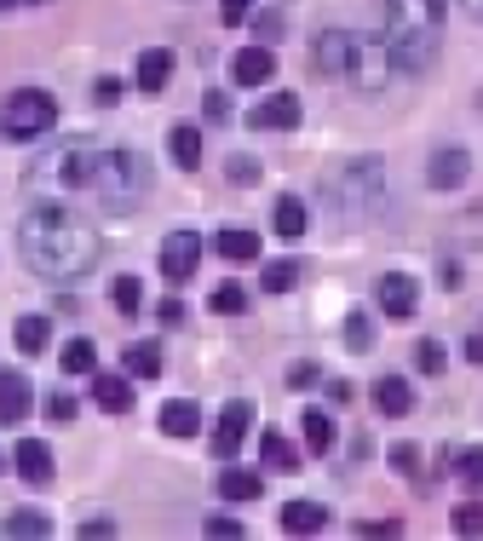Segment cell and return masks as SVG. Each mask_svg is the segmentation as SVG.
I'll return each instance as SVG.
<instances>
[{
    "instance_id": "cell-1",
    "label": "cell",
    "mask_w": 483,
    "mask_h": 541,
    "mask_svg": "<svg viewBox=\"0 0 483 541\" xmlns=\"http://www.w3.org/2000/svg\"><path fill=\"white\" fill-rule=\"evenodd\" d=\"M29 185L35 190H52V196H75V190H87L98 196L104 208L127 213L138 208V196L150 185V173L138 162L133 150H121V144H98V139H69L58 150H46L41 162L29 167Z\"/></svg>"
},
{
    "instance_id": "cell-2",
    "label": "cell",
    "mask_w": 483,
    "mask_h": 541,
    "mask_svg": "<svg viewBox=\"0 0 483 541\" xmlns=\"http://www.w3.org/2000/svg\"><path fill=\"white\" fill-rule=\"evenodd\" d=\"M23 265L41 271V277H81L98 265V231L75 208H58V202H41V208L23 213Z\"/></svg>"
},
{
    "instance_id": "cell-3",
    "label": "cell",
    "mask_w": 483,
    "mask_h": 541,
    "mask_svg": "<svg viewBox=\"0 0 483 541\" xmlns=\"http://www.w3.org/2000/svg\"><path fill=\"white\" fill-rule=\"evenodd\" d=\"M386 12H391V24H386L391 70L426 75L437 47H443V12H449V0H386Z\"/></svg>"
},
{
    "instance_id": "cell-4",
    "label": "cell",
    "mask_w": 483,
    "mask_h": 541,
    "mask_svg": "<svg viewBox=\"0 0 483 541\" xmlns=\"http://www.w3.org/2000/svg\"><path fill=\"white\" fill-rule=\"evenodd\" d=\"M334 196H340V213L345 219H380L386 213V167L374 156H351V162L334 173Z\"/></svg>"
},
{
    "instance_id": "cell-5",
    "label": "cell",
    "mask_w": 483,
    "mask_h": 541,
    "mask_svg": "<svg viewBox=\"0 0 483 541\" xmlns=\"http://www.w3.org/2000/svg\"><path fill=\"white\" fill-rule=\"evenodd\" d=\"M52 121H58V98L41 93V87H18V93L0 104V133L18 139V144L52 133Z\"/></svg>"
},
{
    "instance_id": "cell-6",
    "label": "cell",
    "mask_w": 483,
    "mask_h": 541,
    "mask_svg": "<svg viewBox=\"0 0 483 541\" xmlns=\"http://www.w3.org/2000/svg\"><path fill=\"white\" fill-rule=\"evenodd\" d=\"M345 81H351L357 93H380V87L391 81V52L380 47V41L357 35V47H351V64H345Z\"/></svg>"
},
{
    "instance_id": "cell-7",
    "label": "cell",
    "mask_w": 483,
    "mask_h": 541,
    "mask_svg": "<svg viewBox=\"0 0 483 541\" xmlns=\"http://www.w3.org/2000/svg\"><path fill=\"white\" fill-rule=\"evenodd\" d=\"M196 265H202V236L196 231H173L161 242V277H167V283H190Z\"/></svg>"
},
{
    "instance_id": "cell-8",
    "label": "cell",
    "mask_w": 483,
    "mask_h": 541,
    "mask_svg": "<svg viewBox=\"0 0 483 541\" xmlns=\"http://www.w3.org/2000/svg\"><path fill=\"white\" fill-rule=\"evenodd\" d=\"M248 426H253V409L242 398L225 403V415H219V426H213V455L219 461H236V449H242V438H248Z\"/></svg>"
},
{
    "instance_id": "cell-9",
    "label": "cell",
    "mask_w": 483,
    "mask_h": 541,
    "mask_svg": "<svg viewBox=\"0 0 483 541\" xmlns=\"http://www.w3.org/2000/svg\"><path fill=\"white\" fill-rule=\"evenodd\" d=\"M230 75H236V87H265V81L276 75L271 47H259V41H253V47H242L236 58H230Z\"/></svg>"
},
{
    "instance_id": "cell-10",
    "label": "cell",
    "mask_w": 483,
    "mask_h": 541,
    "mask_svg": "<svg viewBox=\"0 0 483 541\" xmlns=\"http://www.w3.org/2000/svg\"><path fill=\"white\" fill-rule=\"evenodd\" d=\"M374 294H380V311H386V317H397V323H403V317H414V306H420V288H414V277H397V271H391V277H380V288H374Z\"/></svg>"
},
{
    "instance_id": "cell-11",
    "label": "cell",
    "mask_w": 483,
    "mask_h": 541,
    "mask_svg": "<svg viewBox=\"0 0 483 541\" xmlns=\"http://www.w3.org/2000/svg\"><path fill=\"white\" fill-rule=\"evenodd\" d=\"M253 127H276V133H288V127H299V98L294 93H271L259 98V110H248Z\"/></svg>"
},
{
    "instance_id": "cell-12",
    "label": "cell",
    "mask_w": 483,
    "mask_h": 541,
    "mask_svg": "<svg viewBox=\"0 0 483 541\" xmlns=\"http://www.w3.org/2000/svg\"><path fill=\"white\" fill-rule=\"evenodd\" d=\"M351 47H357V35H351V29H322V35H317V64H322V75H345Z\"/></svg>"
},
{
    "instance_id": "cell-13",
    "label": "cell",
    "mask_w": 483,
    "mask_h": 541,
    "mask_svg": "<svg viewBox=\"0 0 483 541\" xmlns=\"http://www.w3.org/2000/svg\"><path fill=\"white\" fill-rule=\"evenodd\" d=\"M156 421H161L167 438H196V432H202V409H196L190 398H173V403H161Z\"/></svg>"
},
{
    "instance_id": "cell-14",
    "label": "cell",
    "mask_w": 483,
    "mask_h": 541,
    "mask_svg": "<svg viewBox=\"0 0 483 541\" xmlns=\"http://www.w3.org/2000/svg\"><path fill=\"white\" fill-rule=\"evenodd\" d=\"M29 415V380L0 369V426H18Z\"/></svg>"
},
{
    "instance_id": "cell-15",
    "label": "cell",
    "mask_w": 483,
    "mask_h": 541,
    "mask_svg": "<svg viewBox=\"0 0 483 541\" xmlns=\"http://www.w3.org/2000/svg\"><path fill=\"white\" fill-rule=\"evenodd\" d=\"M466 173H472V156H466V150H437V156H432V167H426V179H432L437 190H455V185H466Z\"/></svg>"
},
{
    "instance_id": "cell-16",
    "label": "cell",
    "mask_w": 483,
    "mask_h": 541,
    "mask_svg": "<svg viewBox=\"0 0 483 541\" xmlns=\"http://www.w3.org/2000/svg\"><path fill=\"white\" fill-rule=\"evenodd\" d=\"M167 81H173V52H167V47H150L144 58H138V87L156 98V93H167Z\"/></svg>"
},
{
    "instance_id": "cell-17",
    "label": "cell",
    "mask_w": 483,
    "mask_h": 541,
    "mask_svg": "<svg viewBox=\"0 0 483 541\" xmlns=\"http://www.w3.org/2000/svg\"><path fill=\"white\" fill-rule=\"evenodd\" d=\"M374 409L380 415H391V421H403L414 409V392H409V380H397V375H386V380H374Z\"/></svg>"
},
{
    "instance_id": "cell-18",
    "label": "cell",
    "mask_w": 483,
    "mask_h": 541,
    "mask_svg": "<svg viewBox=\"0 0 483 541\" xmlns=\"http://www.w3.org/2000/svg\"><path fill=\"white\" fill-rule=\"evenodd\" d=\"M322 524H328V507H322V501H288V507H282V530H288V536H317Z\"/></svg>"
},
{
    "instance_id": "cell-19",
    "label": "cell",
    "mask_w": 483,
    "mask_h": 541,
    "mask_svg": "<svg viewBox=\"0 0 483 541\" xmlns=\"http://www.w3.org/2000/svg\"><path fill=\"white\" fill-rule=\"evenodd\" d=\"M12 461H18V472L29 478V484H52V449H46L41 438H23Z\"/></svg>"
},
{
    "instance_id": "cell-20",
    "label": "cell",
    "mask_w": 483,
    "mask_h": 541,
    "mask_svg": "<svg viewBox=\"0 0 483 541\" xmlns=\"http://www.w3.org/2000/svg\"><path fill=\"white\" fill-rule=\"evenodd\" d=\"M92 398H98V409H110V415H127L133 409V386H127V375H98L92 380Z\"/></svg>"
},
{
    "instance_id": "cell-21",
    "label": "cell",
    "mask_w": 483,
    "mask_h": 541,
    "mask_svg": "<svg viewBox=\"0 0 483 541\" xmlns=\"http://www.w3.org/2000/svg\"><path fill=\"white\" fill-rule=\"evenodd\" d=\"M121 375L156 380L161 375V346H156V340H138V346H127V357H121Z\"/></svg>"
},
{
    "instance_id": "cell-22",
    "label": "cell",
    "mask_w": 483,
    "mask_h": 541,
    "mask_svg": "<svg viewBox=\"0 0 483 541\" xmlns=\"http://www.w3.org/2000/svg\"><path fill=\"white\" fill-rule=\"evenodd\" d=\"M213 254H225L230 265H248V259H259V236L253 231H219L213 236Z\"/></svg>"
},
{
    "instance_id": "cell-23",
    "label": "cell",
    "mask_w": 483,
    "mask_h": 541,
    "mask_svg": "<svg viewBox=\"0 0 483 541\" xmlns=\"http://www.w3.org/2000/svg\"><path fill=\"white\" fill-rule=\"evenodd\" d=\"M46 340H52V323H46V317H18V329H12V346H18L23 357H41Z\"/></svg>"
},
{
    "instance_id": "cell-24",
    "label": "cell",
    "mask_w": 483,
    "mask_h": 541,
    "mask_svg": "<svg viewBox=\"0 0 483 541\" xmlns=\"http://www.w3.org/2000/svg\"><path fill=\"white\" fill-rule=\"evenodd\" d=\"M167 150H173V162H179L184 173L202 167V133H196V127H173V133H167Z\"/></svg>"
},
{
    "instance_id": "cell-25",
    "label": "cell",
    "mask_w": 483,
    "mask_h": 541,
    "mask_svg": "<svg viewBox=\"0 0 483 541\" xmlns=\"http://www.w3.org/2000/svg\"><path fill=\"white\" fill-rule=\"evenodd\" d=\"M276 236H288V242H294V236H305V225H311V213H305V202H299V196H282V202H276Z\"/></svg>"
},
{
    "instance_id": "cell-26",
    "label": "cell",
    "mask_w": 483,
    "mask_h": 541,
    "mask_svg": "<svg viewBox=\"0 0 483 541\" xmlns=\"http://www.w3.org/2000/svg\"><path fill=\"white\" fill-rule=\"evenodd\" d=\"M259 490H265V478H259V472L230 467L225 478H219V495H225V501H259Z\"/></svg>"
},
{
    "instance_id": "cell-27",
    "label": "cell",
    "mask_w": 483,
    "mask_h": 541,
    "mask_svg": "<svg viewBox=\"0 0 483 541\" xmlns=\"http://www.w3.org/2000/svg\"><path fill=\"white\" fill-rule=\"evenodd\" d=\"M299 432H305V449H311V455H328V449H334V421H328L322 409H305V426H299Z\"/></svg>"
},
{
    "instance_id": "cell-28",
    "label": "cell",
    "mask_w": 483,
    "mask_h": 541,
    "mask_svg": "<svg viewBox=\"0 0 483 541\" xmlns=\"http://www.w3.org/2000/svg\"><path fill=\"white\" fill-rule=\"evenodd\" d=\"M6 536L23 541V536H52V524H46V513H29V507H18V513H6Z\"/></svg>"
},
{
    "instance_id": "cell-29",
    "label": "cell",
    "mask_w": 483,
    "mask_h": 541,
    "mask_svg": "<svg viewBox=\"0 0 483 541\" xmlns=\"http://www.w3.org/2000/svg\"><path fill=\"white\" fill-rule=\"evenodd\" d=\"M58 363H64V375H92V369H98V352H92V340H69Z\"/></svg>"
},
{
    "instance_id": "cell-30",
    "label": "cell",
    "mask_w": 483,
    "mask_h": 541,
    "mask_svg": "<svg viewBox=\"0 0 483 541\" xmlns=\"http://www.w3.org/2000/svg\"><path fill=\"white\" fill-rule=\"evenodd\" d=\"M294 277H299L294 259H276V265H265V271H259V288H265V294H288V288H294Z\"/></svg>"
},
{
    "instance_id": "cell-31",
    "label": "cell",
    "mask_w": 483,
    "mask_h": 541,
    "mask_svg": "<svg viewBox=\"0 0 483 541\" xmlns=\"http://www.w3.org/2000/svg\"><path fill=\"white\" fill-rule=\"evenodd\" d=\"M110 300H115V311H121V317H133V311L144 306V288H138V277H115Z\"/></svg>"
},
{
    "instance_id": "cell-32",
    "label": "cell",
    "mask_w": 483,
    "mask_h": 541,
    "mask_svg": "<svg viewBox=\"0 0 483 541\" xmlns=\"http://www.w3.org/2000/svg\"><path fill=\"white\" fill-rule=\"evenodd\" d=\"M345 346H351V352H374V323H368L363 311L345 317Z\"/></svg>"
},
{
    "instance_id": "cell-33",
    "label": "cell",
    "mask_w": 483,
    "mask_h": 541,
    "mask_svg": "<svg viewBox=\"0 0 483 541\" xmlns=\"http://www.w3.org/2000/svg\"><path fill=\"white\" fill-rule=\"evenodd\" d=\"M259 449H265V461H271V467H294V461H299L294 444H288L282 432H259Z\"/></svg>"
},
{
    "instance_id": "cell-34",
    "label": "cell",
    "mask_w": 483,
    "mask_h": 541,
    "mask_svg": "<svg viewBox=\"0 0 483 541\" xmlns=\"http://www.w3.org/2000/svg\"><path fill=\"white\" fill-rule=\"evenodd\" d=\"M213 311H225V317L248 311V288H242V283H219V288H213Z\"/></svg>"
},
{
    "instance_id": "cell-35",
    "label": "cell",
    "mask_w": 483,
    "mask_h": 541,
    "mask_svg": "<svg viewBox=\"0 0 483 541\" xmlns=\"http://www.w3.org/2000/svg\"><path fill=\"white\" fill-rule=\"evenodd\" d=\"M455 478H460V484H483V449H460V455H455Z\"/></svg>"
},
{
    "instance_id": "cell-36",
    "label": "cell",
    "mask_w": 483,
    "mask_h": 541,
    "mask_svg": "<svg viewBox=\"0 0 483 541\" xmlns=\"http://www.w3.org/2000/svg\"><path fill=\"white\" fill-rule=\"evenodd\" d=\"M414 363H420L426 375H443V363H449V357H443V346H437V340H420V352H414Z\"/></svg>"
},
{
    "instance_id": "cell-37",
    "label": "cell",
    "mask_w": 483,
    "mask_h": 541,
    "mask_svg": "<svg viewBox=\"0 0 483 541\" xmlns=\"http://www.w3.org/2000/svg\"><path fill=\"white\" fill-rule=\"evenodd\" d=\"M225 173L236 179V185H259V162H253V156H230Z\"/></svg>"
},
{
    "instance_id": "cell-38",
    "label": "cell",
    "mask_w": 483,
    "mask_h": 541,
    "mask_svg": "<svg viewBox=\"0 0 483 541\" xmlns=\"http://www.w3.org/2000/svg\"><path fill=\"white\" fill-rule=\"evenodd\" d=\"M455 536H483V507H455Z\"/></svg>"
},
{
    "instance_id": "cell-39",
    "label": "cell",
    "mask_w": 483,
    "mask_h": 541,
    "mask_svg": "<svg viewBox=\"0 0 483 541\" xmlns=\"http://www.w3.org/2000/svg\"><path fill=\"white\" fill-rule=\"evenodd\" d=\"M322 380V369L317 363H311V357H305V363H294V369H288V386H294V392H305V386H317Z\"/></svg>"
},
{
    "instance_id": "cell-40",
    "label": "cell",
    "mask_w": 483,
    "mask_h": 541,
    "mask_svg": "<svg viewBox=\"0 0 483 541\" xmlns=\"http://www.w3.org/2000/svg\"><path fill=\"white\" fill-rule=\"evenodd\" d=\"M202 530H207V536H219V541H236V536H242V524H236V518H230V513H219V518H207Z\"/></svg>"
},
{
    "instance_id": "cell-41",
    "label": "cell",
    "mask_w": 483,
    "mask_h": 541,
    "mask_svg": "<svg viewBox=\"0 0 483 541\" xmlns=\"http://www.w3.org/2000/svg\"><path fill=\"white\" fill-rule=\"evenodd\" d=\"M253 0H219V24H248Z\"/></svg>"
},
{
    "instance_id": "cell-42",
    "label": "cell",
    "mask_w": 483,
    "mask_h": 541,
    "mask_svg": "<svg viewBox=\"0 0 483 541\" xmlns=\"http://www.w3.org/2000/svg\"><path fill=\"white\" fill-rule=\"evenodd\" d=\"M202 110H207V121H213V127H225V121H230V98L225 93H207Z\"/></svg>"
},
{
    "instance_id": "cell-43",
    "label": "cell",
    "mask_w": 483,
    "mask_h": 541,
    "mask_svg": "<svg viewBox=\"0 0 483 541\" xmlns=\"http://www.w3.org/2000/svg\"><path fill=\"white\" fill-rule=\"evenodd\" d=\"M253 35H259V47H271L276 35H282V18H271V12H265V18H253Z\"/></svg>"
},
{
    "instance_id": "cell-44",
    "label": "cell",
    "mask_w": 483,
    "mask_h": 541,
    "mask_svg": "<svg viewBox=\"0 0 483 541\" xmlns=\"http://www.w3.org/2000/svg\"><path fill=\"white\" fill-rule=\"evenodd\" d=\"M46 415H52V421H75V398H69V392L46 398Z\"/></svg>"
},
{
    "instance_id": "cell-45",
    "label": "cell",
    "mask_w": 483,
    "mask_h": 541,
    "mask_svg": "<svg viewBox=\"0 0 483 541\" xmlns=\"http://www.w3.org/2000/svg\"><path fill=\"white\" fill-rule=\"evenodd\" d=\"M357 536H374V541H386V536H397V524H386V518H368V524H357Z\"/></svg>"
},
{
    "instance_id": "cell-46",
    "label": "cell",
    "mask_w": 483,
    "mask_h": 541,
    "mask_svg": "<svg viewBox=\"0 0 483 541\" xmlns=\"http://www.w3.org/2000/svg\"><path fill=\"white\" fill-rule=\"evenodd\" d=\"M156 317L167 323V329H179V323H184V306H179V300H161V311H156Z\"/></svg>"
},
{
    "instance_id": "cell-47",
    "label": "cell",
    "mask_w": 483,
    "mask_h": 541,
    "mask_svg": "<svg viewBox=\"0 0 483 541\" xmlns=\"http://www.w3.org/2000/svg\"><path fill=\"white\" fill-rule=\"evenodd\" d=\"M81 536L104 541V536H115V524H110V518H92V524H81Z\"/></svg>"
},
{
    "instance_id": "cell-48",
    "label": "cell",
    "mask_w": 483,
    "mask_h": 541,
    "mask_svg": "<svg viewBox=\"0 0 483 541\" xmlns=\"http://www.w3.org/2000/svg\"><path fill=\"white\" fill-rule=\"evenodd\" d=\"M328 403H351V380H328Z\"/></svg>"
},
{
    "instance_id": "cell-49",
    "label": "cell",
    "mask_w": 483,
    "mask_h": 541,
    "mask_svg": "<svg viewBox=\"0 0 483 541\" xmlns=\"http://www.w3.org/2000/svg\"><path fill=\"white\" fill-rule=\"evenodd\" d=\"M391 461H397V467H403V472H414V467H420V455H414L409 444H397V455H391Z\"/></svg>"
},
{
    "instance_id": "cell-50",
    "label": "cell",
    "mask_w": 483,
    "mask_h": 541,
    "mask_svg": "<svg viewBox=\"0 0 483 541\" xmlns=\"http://www.w3.org/2000/svg\"><path fill=\"white\" fill-rule=\"evenodd\" d=\"M466 357H472V363H483V340H472V346H466Z\"/></svg>"
},
{
    "instance_id": "cell-51",
    "label": "cell",
    "mask_w": 483,
    "mask_h": 541,
    "mask_svg": "<svg viewBox=\"0 0 483 541\" xmlns=\"http://www.w3.org/2000/svg\"><path fill=\"white\" fill-rule=\"evenodd\" d=\"M12 6H18V0H0V12H12Z\"/></svg>"
},
{
    "instance_id": "cell-52",
    "label": "cell",
    "mask_w": 483,
    "mask_h": 541,
    "mask_svg": "<svg viewBox=\"0 0 483 541\" xmlns=\"http://www.w3.org/2000/svg\"><path fill=\"white\" fill-rule=\"evenodd\" d=\"M472 12H478V18H483V0H472Z\"/></svg>"
},
{
    "instance_id": "cell-53",
    "label": "cell",
    "mask_w": 483,
    "mask_h": 541,
    "mask_svg": "<svg viewBox=\"0 0 483 541\" xmlns=\"http://www.w3.org/2000/svg\"><path fill=\"white\" fill-rule=\"evenodd\" d=\"M0 467H6V461H0Z\"/></svg>"
}]
</instances>
